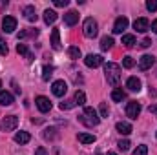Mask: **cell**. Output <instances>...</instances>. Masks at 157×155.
<instances>
[{"instance_id":"obj_1","label":"cell","mask_w":157,"mask_h":155,"mask_svg":"<svg viewBox=\"0 0 157 155\" xmlns=\"http://www.w3.org/2000/svg\"><path fill=\"white\" fill-rule=\"evenodd\" d=\"M104 73H106V80L110 86H117L121 82V66L115 62H106L104 64Z\"/></svg>"},{"instance_id":"obj_2","label":"cell","mask_w":157,"mask_h":155,"mask_svg":"<svg viewBox=\"0 0 157 155\" xmlns=\"http://www.w3.org/2000/svg\"><path fill=\"white\" fill-rule=\"evenodd\" d=\"M78 120H80L82 124H86L88 128H93V126H97V124L101 122V117H99V113H97L93 108L86 106V108H84V113L78 117Z\"/></svg>"},{"instance_id":"obj_3","label":"cell","mask_w":157,"mask_h":155,"mask_svg":"<svg viewBox=\"0 0 157 155\" xmlns=\"http://www.w3.org/2000/svg\"><path fill=\"white\" fill-rule=\"evenodd\" d=\"M82 31H84V37H88V39L97 37V33H99V24H97V20L86 18L84 24H82Z\"/></svg>"},{"instance_id":"obj_4","label":"cell","mask_w":157,"mask_h":155,"mask_svg":"<svg viewBox=\"0 0 157 155\" xmlns=\"http://www.w3.org/2000/svg\"><path fill=\"white\" fill-rule=\"evenodd\" d=\"M18 126V117L17 115H7L2 119V122H0V128H2V131H13L15 128Z\"/></svg>"},{"instance_id":"obj_5","label":"cell","mask_w":157,"mask_h":155,"mask_svg":"<svg viewBox=\"0 0 157 155\" xmlns=\"http://www.w3.org/2000/svg\"><path fill=\"white\" fill-rule=\"evenodd\" d=\"M139 113H141V104L137 100H130L126 104V117H130L132 120H135L139 117Z\"/></svg>"},{"instance_id":"obj_6","label":"cell","mask_w":157,"mask_h":155,"mask_svg":"<svg viewBox=\"0 0 157 155\" xmlns=\"http://www.w3.org/2000/svg\"><path fill=\"white\" fill-rule=\"evenodd\" d=\"M35 106L39 108L40 113H48V112L51 110V102H49V99L44 97V95H39V97L35 99Z\"/></svg>"},{"instance_id":"obj_7","label":"cell","mask_w":157,"mask_h":155,"mask_svg":"<svg viewBox=\"0 0 157 155\" xmlns=\"http://www.w3.org/2000/svg\"><path fill=\"white\" fill-rule=\"evenodd\" d=\"M51 91H53L55 97H64L66 91H68V84L64 80H55L53 86H51Z\"/></svg>"},{"instance_id":"obj_8","label":"cell","mask_w":157,"mask_h":155,"mask_svg":"<svg viewBox=\"0 0 157 155\" xmlns=\"http://www.w3.org/2000/svg\"><path fill=\"white\" fill-rule=\"evenodd\" d=\"M84 64L88 66V68H99V66H102L104 64V59L101 57V55H88L86 59H84Z\"/></svg>"},{"instance_id":"obj_9","label":"cell","mask_w":157,"mask_h":155,"mask_svg":"<svg viewBox=\"0 0 157 155\" xmlns=\"http://www.w3.org/2000/svg\"><path fill=\"white\" fill-rule=\"evenodd\" d=\"M154 64H155V57H154V55H143V57L139 59V70H141V71L150 70Z\"/></svg>"},{"instance_id":"obj_10","label":"cell","mask_w":157,"mask_h":155,"mask_svg":"<svg viewBox=\"0 0 157 155\" xmlns=\"http://www.w3.org/2000/svg\"><path fill=\"white\" fill-rule=\"evenodd\" d=\"M2 29H4L6 33H13V31L17 29V18H15V17H4V20H2Z\"/></svg>"},{"instance_id":"obj_11","label":"cell","mask_w":157,"mask_h":155,"mask_svg":"<svg viewBox=\"0 0 157 155\" xmlns=\"http://www.w3.org/2000/svg\"><path fill=\"white\" fill-rule=\"evenodd\" d=\"M126 28H128V18L126 17H119L117 20H115V24H113V33L122 35Z\"/></svg>"},{"instance_id":"obj_12","label":"cell","mask_w":157,"mask_h":155,"mask_svg":"<svg viewBox=\"0 0 157 155\" xmlns=\"http://www.w3.org/2000/svg\"><path fill=\"white\" fill-rule=\"evenodd\" d=\"M133 28H135V31H139V33H146L148 29H150V22H148V18H137L135 22H133Z\"/></svg>"},{"instance_id":"obj_13","label":"cell","mask_w":157,"mask_h":155,"mask_svg":"<svg viewBox=\"0 0 157 155\" xmlns=\"http://www.w3.org/2000/svg\"><path fill=\"white\" fill-rule=\"evenodd\" d=\"M51 47H53L55 51L62 49V46H60V31H59V28H53V31H51Z\"/></svg>"},{"instance_id":"obj_14","label":"cell","mask_w":157,"mask_h":155,"mask_svg":"<svg viewBox=\"0 0 157 155\" xmlns=\"http://www.w3.org/2000/svg\"><path fill=\"white\" fill-rule=\"evenodd\" d=\"M22 13H24V17H26L28 22H37V17H39V15H37V11H35V6H26Z\"/></svg>"},{"instance_id":"obj_15","label":"cell","mask_w":157,"mask_h":155,"mask_svg":"<svg viewBox=\"0 0 157 155\" xmlns=\"http://www.w3.org/2000/svg\"><path fill=\"white\" fill-rule=\"evenodd\" d=\"M77 22H78V13L77 11H68V13L64 15V24H66V26L71 28V26H75Z\"/></svg>"},{"instance_id":"obj_16","label":"cell","mask_w":157,"mask_h":155,"mask_svg":"<svg viewBox=\"0 0 157 155\" xmlns=\"http://www.w3.org/2000/svg\"><path fill=\"white\" fill-rule=\"evenodd\" d=\"M126 88L130 91H141V80L137 77H130L126 80Z\"/></svg>"},{"instance_id":"obj_17","label":"cell","mask_w":157,"mask_h":155,"mask_svg":"<svg viewBox=\"0 0 157 155\" xmlns=\"http://www.w3.org/2000/svg\"><path fill=\"white\" fill-rule=\"evenodd\" d=\"M31 141V135L28 133V131H17L15 133V142H18V144H28Z\"/></svg>"},{"instance_id":"obj_18","label":"cell","mask_w":157,"mask_h":155,"mask_svg":"<svg viewBox=\"0 0 157 155\" xmlns=\"http://www.w3.org/2000/svg\"><path fill=\"white\" fill-rule=\"evenodd\" d=\"M115 128H117V131L121 135H130V133H132V124H130V122H122V120H121V122L115 124Z\"/></svg>"},{"instance_id":"obj_19","label":"cell","mask_w":157,"mask_h":155,"mask_svg":"<svg viewBox=\"0 0 157 155\" xmlns=\"http://www.w3.org/2000/svg\"><path fill=\"white\" fill-rule=\"evenodd\" d=\"M17 53H18V55H22V57H26V59H28L29 62L33 60V55L29 53L28 46H26V44H22V42H20V44H17Z\"/></svg>"},{"instance_id":"obj_20","label":"cell","mask_w":157,"mask_h":155,"mask_svg":"<svg viewBox=\"0 0 157 155\" xmlns=\"http://www.w3.org/2000/svg\"><path fill=\"white\" fill-rule=\"evenodd\" d=\"M0 104L2 106H11L13 104V95L9 91H0Z\"/></svg>"},{"instance_id":"obj_21","label":"cell","mask_w":157,"mask_h":155,"mask_svg":"<svg viewBox=\"0 0 157 155\" xmlns=\"http://www.w3.org/2000/svg\"><path fill=\"white\" fill-rule=\"evenodd\" d=\"M55 20H57V13L53 9H46L44 11V22L49 26V24H55Z\"/></svg>"},{"instance_id":"obj_22","label":"cell","mask_w":157,"mask_h":155,"mask_svg":"<svg viewBox=\"0 0 157 155\" xmlns=\"http://www.w3.org/2000/svg\"><path fill=\"white\" fill-rule=\"evenodd\" d=\"M77 139L82 144H93L95 142V135H91V133H78Z\"/></svg>"},{"instance_id":"obj_23","label":"cell","mask_w":157,"mask_h":155,"mask_svg":"<svg viewBox=\"0 0 157 155\" xmlns=\"http://www.w3.org/2000/svg\"><path fill=\"white\" fill-rule=\"evenodd\" d=\"M113 47V39L112 37H102L101 39V49L102 51H108V49H112Z\"/></svg>"},{"instance_id":"obj_24","label":"cell","mask_w":157,"mask_h":155,"mask_svg":"<svg viewBox=\"0 0 157 155\" xmlns=\"http://www.w3.org/2000/svg\"><path fill=\"white\" fill-rule=\"evenodd\" d=\"M112 99H113L115 102H122V100L126 99V93H124L121 88H115V89L112 91Z\"/></svg>"},{"instance_id":"obj_25","label":"cell","mask_w":157,"mask_h":155,"mask_svg":"<svg viewBox=\"0 0 157 155\" xmlns=\"http://www.w3.org/2000/svg\"><path fill=\"white\" fill-rule=\"evenodd\" d=\"M73 100H75V104H78V106H84V102H86V95H84V91L77 89V91H75Z\"/></svg>"},{"instance_id":"obj_26","label":"cell","mask_w":157,"mask_h":155,"mask_svg":"<svg viewBox=\"0 0 157 155\" xmlns=\"http://www.w3.org/2000/svg\"><path fill=\"white\" fill-rule=\"evenodd\" d=\"M108 115H110L108 104H106V102H101V106H99V117H101V119H108Z\"/></svg>"},{"instance_id":"obj_27","label":"cell","mask_w":157,"mask_h":155,"mask_svg":"<svg viewBox=\"0 0 157 155\" xmlns=\"http://www.w3.org/2000/svg\"><path fill=\"white\" fill-rule=\"evenodd\" d=\"M68 55H70V59L77 60V59H80V49L77 46H71V47H68Z\"/></svg>"},{"instance_id":"obj_28","label":"cell","mask_w":157,"mask_h":155,"mask_svg":"<svg viewBox=\"0 0 157 155\" xmlns=\"http://www.w3.org/2000/svg\"><path fill=\"white\" fill-rule=\"evenodd\" d=\"M122 44L126 47H133L135 46V37L133 35H122Z\"/></svg>"},{"instance_id":"obj_29","label":"cell","mask_w":157,"mask_h":155,"mask_svg":"<svg viewBox=\"0 0 157 155\" xmlns=\"http://www.w3.org/2000/svg\"><path fill=\"white\" fill-rule=\"evenodd\" d=\"M53 75V66H44L42 68V80H49V77Z\"/></svg>"},{"instance_id":"obj_30","label":"cell","mask_w":157,"mask_h":155,"mask_svg":"<svg viewBox=\"0 0 157 155\" xmlns=\"http://www.w3.org/2000/svg\"><path fill=\"white\" fill-rule=\"evenodd\" d=\"M132 155H148V146H146V144L137 146V148L133 150V153H132Z\"/></svg>"},{"instance_id":"obj_31","label":"cell","mask_w":157,"mask_h":155,"mask_svg":"<svg viewBox=\"0 0 157 155\" xmlns=\"http://www.w3.org/2000/svg\"><path fill=\"white\" fill-rule=\"evenodd\" d=\"M122 66H124L126 70H130V68L135 66V60H133L132 57H124V59H122Z\"/></svg>"},{"instance_id":"obj_32","label":"cell","mask_w":157,"mask_h":155,"mask_svg":"<svg viewBox=\"0 0 157 155\" xmlns=\"http://www.w3.org/2000/svg\"><path fill=\"white\" fill-rule=\"evenodd\" d=\"M117 146H119V150H121V152H128L132 144H130V141H128V139H124V141H119Z\"/></svg>"},{"instance_id":"obj_33","label":"cell","mask_w":157,"mask_h":155,"mask_svg":"<svg viewBox=\"0 0 157 155\" xmlns=\"http://www.w3.org/2000/svg\"><path fill=\"white\" fill-rule=\"evenodd\" d=\"M9 53V47H7V44H6V40L2 39V35H0V55H7Z\"/></svg>"},{"instance_id":"obj_34","label":"cell","mask_w":157,"mask_h":155,"mask_svg":"<svg viewBox=\"0 0 157 155\" xmlns=\"http://www.w3.org/2000/svg\"><path fill=\"white\" fill-rule=\"evenodd\" d=\"M73 106H77L75 100H64V102H60V110H71Z\"/></svg>"},{"instance_id":"obj_35","label":"cell","mask_w":157,"mask_h":155,"mask_svg":"<svg viewBox=\"0 0 157 155\" xmlns=\"http://www.w3.org/2000/svg\"><path fill=\"white\" fill-rule=\"evenodd\" d=\"M42 135H44V139H53L55 137V130L53 128H48V130H44Z\"/></svg>"},{"instance_id":"obj_36","label":"cell","mask_w":157,"mask_h":155,"mask_svg":"<svg viewBox=\"0 0 157 155\" xmlns=\"http://www.w3.org/2000/svg\"><path fill=\"white\" fill-rule=\"evenodd\" d=\"M146 9L148 11H157V0H148L146 2Z\"/></svg>"},{"instance_id":"obj_37","label":"cell","mask_w":157,"mask_h":155,"mask_svg":"<svg viewBox=\"0 0 157 155\" xmlns=\"http://www.w3.org/2000/svg\"><path fill=\"white\" fill-rule=\"evenodd\" d=\"M53 4H55V6H57V7H66V6H68V4H70V0H55V2H53Z\"/></svg>"},{"instance_id":"obj_38","label":"cell","mask_w":157,"mask_h":155,"mask_svg":"<svg viewBox=\"0 0 157 155\" xmlns=\"http://www.w3.org/2000/svg\"><path fill=\"white\" fill-rule=\"evenodd\" d=\"M35 155H48V152H46V148H42V146H39V148L35 150Z\"/></svg>"},{"instance_id":"obj_39","label":"cell","mask_w":157,"mask_h":155,"mask_svg":"<svg viewBox=\"0 0 157 155\" xmlns=\"http://www.w3.org/2000/svg\"><path fill=\"white\" fill-rule=\"evenodd\" d=\"M150 46H152V40L150 39H144L141 42V47H150Z\"/></svg>"},{"instance_id":"obj_40","label":"cell","mask_w":157,"mask_h":155,"mask_svg":"<svg viewBox=\"0 0 157 155\" xmlns=\"http://www.w3.org/2000/svg\"><path fill=\"white\" fill-rule=\"evenodd\" d=\"M148 112H150L152 115H155V117H157V104H152V106L148 108Z\"/></svg>"},{"instance_id":"obj_41","label":"cell","mask_w":157,"mask_h":155,"mask_svg":"<svg viewBox=\"0 0 157 155\" xmlns=\"http://www.w3.org/2000/svg\"><path fill=\"white\" fill-rule=\"evenodd\" d=\"M152 31H154V33H157V18L152 22Z\"/></svg>"},{"instance_id":"obj_42","label":"cell","mask_w":157,"mask_h":155,"mask_svg":"<svg viewBox=\"0 0 157 155\" xmlns=\"http://www.w3.org/2000/svg\"><path fill=\"white\" fill-rule=\"evenodd\" d=\"M108 155H117V153H113V152H108Z\"/></svg>"},{"instance_id":"obj_43","label":"cell","mask_w":157,"mask_h":155,"mask_svg":"<svg viewBox=\"0 0 157 155\" xmlns=\"http://www.w3.org/2000/svg\"><path fill=\"white\" fill-rule=\"evenodd\" d=\"M95 155H102V153H101V152H97V153H95Z\"/></svg>"},{"instance_id":"obj_44","label":"cell","mask_w":157,"mask_h":155,"mask_svg":"<svg viewBox=\"0 0 157 155\" xmlns=\"http://www.w3.org/2000/svg\"><path fill=\"white\" fill-rule=\"evenodd\" d=\"M0 88H2V80H0Z\"/></svg>"}]
</instances>
